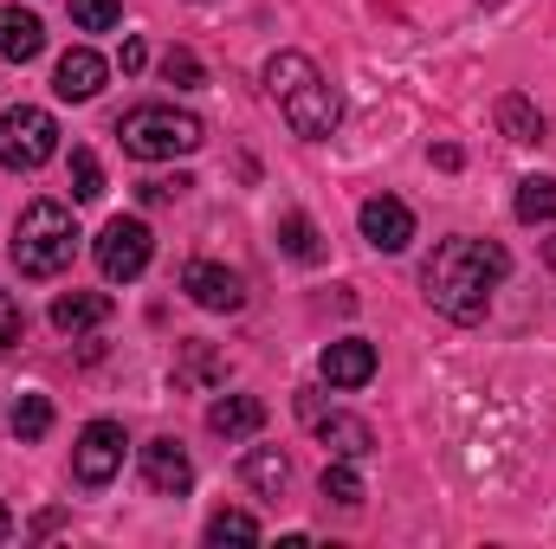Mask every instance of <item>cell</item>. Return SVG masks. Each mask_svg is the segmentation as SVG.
I'll return each instance as SVG.
<instances>
[{"label": "cell", "instance_id": "25", "mask_svg": "<svg viewBox=\"0 0 556 549\" xmlns=\"http://www.w3.org/2000/svg\"><path fill=\"white\" fill-rule=\"evenodd\" d=\"M117 20H124L117 0H72V26H78V33H111Z\"/></svg>", "mask_w": 556, "mask_h": 549}, {"label": "cell", "instance_id": "15", "mask_svg": "<svg viewBox=\"0 0 556 549\" xmlns=\"http://www.w3.org/2000/svg\"><path fill=\"white\" fill-rule=\"evenodd\" d=\"M207 426H214L220 439H253V433L266 426V401H260V395H220V401L207 408Z\"/></svg>", "mask_w": 556, "mask_h": 549}, {"label": "cell", "instance_id": "5", "mask_svg": "<svg viewBox=\"0 0 556 549\" xmlns=\"http://www.w3.org/2000/svg\"><path fill=\"white\" fill-rule=\"evenodd\" d=\"M52 155H59V124H52V111L13 104V111L0 117V168L33 175V168H46Z\"/></svg>", "mask_w": 556, "mask_h": 549}, {"label": "cell", "instance_id": "6", "mask_svg": "<svg viewBox=\"0 0 556 549\" xmlns=\"http://www.w3.org/2000/svg\"><path fill=\"white\" fill-rule=\"evenodd\" d=\"M149 253H155V240H149V227H142L137 214L104 220V233H98V272L111 278V284H130V278H142Z\"/></svg>", "mask_w": 556, "mask_h": 549}, {"label": "cell", "instance_id": "12", "mask_svg": "<svg viewBox=\"0 0 556 549\" xmlns=\"http://www.w3.org/2000/svg\"><path fill=\"white\" fill-rule=\"evenodd\" d=\"M104 78H111V65H104L91 46H72V52L59 59V72H52V91H59L65 104H91V98L104 91Z\"/></svg>", "mask_w": 556, "mask_h": 549}, {"label": "cell", "instance_id": "3", "mask_svg": "<svg viewBox=\"0 0 556 549\" xmlns=\"http://www.w3.org/2000/svg\"><path fill=\"white\" fill-rule=\"evenodd\" d=\"M78 259V227L59 201H33L13 227V266L20 278H59Z\"/></svg>", "mask_w": 556, "mask_h": 549}, {"label": "cell", "instance_id": "9", "mask_svg": "<svg viewBox=\"0 0 556 549\" xmlns=\"http://www.w3.org/2000/svg\"><path fill=\"white\" fill-rule=\"evenodd\" d=\"M181 291H188L201 310H240V304H247V278L233 272V266H214V259H194V266L181 272Z\"/></svg>", "mask_w": 556, "mask_h": 549}, {"label": "cell", "instance_id": "2", "mask_svg": "<svg viewBox=\"0 0 556 549\" xmlns=\"http://www.w3.org/2000/svg\"><path fill=\"white\" fill-rule=\"evenodd\" d=\"M266 91H273L278 117H285L304 142L337 137V124H343V98H337V85H330L304 52H273V59H266Z\"/></svg>", "mask_w": 556, "mask_h": 549}, {"label": "cell", "instance_id": "11", "mask_svg": "<svg viewBox=\"0 0 556 549\" xmlns=\"http://www.w3.org/2000/svg\"><path fill=\"white\" fill-rule=\"evenodd\" d=\"M142 478L155 498H181L194 485V459L181 452V439H149L142 446Z\"/></svg>", "mask_w": 556, "mask_h": 549}, {"label": "cell", "instance_id": "17", "mask_svg": "<svg viewBox=\"0 0 556 549\" xmlns=\"http://www.w3.org/2000/svg\"><path fill=\"white\" fill-rule=\"evenodd\" d=\"M240 478H247L253 491L278 498V491H285V478H291V465H285V452H278V446H253V452L240 459Z\"/></svg>", "mask_w": 556, "mask_h": 549}, {"label": "cell", "instance_id": "27", "mask_svg": "<svg viewBox=\"0 0 556 549\" xmlns=\"http://www.w3.org/2000/svg\"><path fill=\"white\" fill-rule=\"evenodd\" d=\"M188 188H194L188 175H155V181H142V201L162 207V201H175V194H188Z\"/></svg>", "mask_w": 556, "mask_h": 549}, {"label": "cell", "instance_id": "33", "mask_svg": "<svg viewBox=\"0 0 556 549\" xmlns=\"http://www.w3.org/2000/svg\"><path fill=\"white\" fill-rule=\"evenodd\" d=\"M485 7H498V0H485Z\"/></svg>", "mask_w": 556, "mask_h": 549}, {"label": "cell", "instance_id": "1", "mask_svg": "<svg viewBox=\"0 0 556 549\" xmlns=\"http://www.w3.org/2000/svg\"><path fill=\"white\" fill-rule=\"evenodd\" d=\"M505 272H511L505 246H492V240H440L433 259L420 266V291H427V304L440 317L479 323L492 310V291L505 284Z\"/></svg>", "mask_w": 556, "mask_h": 549}, {"label": "cell", "instance_id": "16", "mask_svg": "<svg viewBox=\"0 0 556 549\" xmlns=\"http://www.w3.org/2000/svg\"><path fill=\"white\" fill-rule=\"evenodd\" d=\"M104 317H111V297L104 291H65V297H52V330H65V336L98 330Z\"/></svg>", "mask_w": 556, "mask_h": 549}, {"label": "cell", "instance_id": "13", "mask_svg": "<svg viewBox=\"0 0 556 549\" xmlns=\"http://www.w3.org/2000/svg\"><path fill=\"white\" fill-rule=\"evenodd\" d=\"M311 426H317V439H324L330 459H369V452H376V433H369V420H356V413L330 408V413H317Z\"/></svg>", "mask_w": 556, "mask_h": 549}, {"label": "cell", "instance_id": "24", "mask_svg": "<svg viewBox=\"0 0 556 549\" xmlns=\"http://www.w3.org/2000/svg\"><path fill=\"white\" fill-rule=\"evenodd\" d=\"M104 194V168L91 149H72V201H98Z\"/></svg>", "mask_w": 556, "mask_h": 549}, {"label": "cell", "instance_id": "30", "mask_svg": "<svg viewBox=\"0 0 556 549\" xmlns=\"http://www.w3.org/2000/svg\"><path fill=\"white\" fill-rule=\"evenodd\" d=\"M142 59H149V52H142L137 39H124V59H117V65H124V72H142Z\"/></svg>", "mask_w": 556, "mask_h": 549}, {"label": "cell", "instance_id": "31", "mask_svg": "<svg viewBox=\"0 0 556 549\" xmlns=\"http://www.w3.org/2000/svg\"><path fill=\"white\" fill-rule=\"evenodd\" d=\"M7 531H13V518H7V505H0V537H7Z\"/></svg>", "mask_w": 556, "mask_h": 549}, {"label": "cell", "instance_id": "21", "mask_svg": "<svg viewBox=\"0 0 556 549\" xmlns=\"http://www.w3.org/2000/svg\"><path fill=\"white\" fill-rule=\"evenodd\" d=\"M278 240H285V253H291V259H304V266H311V259L324 253V246H317V227H311V220H304L298 207H291V214L278 220Z\"/></svg>", "mask_w": 556, "mask_h": 549}, {"label": "cell", "instance_id": "28", "mask_svg": "<svg viewBox=\"0 0 556 549\" xmlns=\"http://www.w3.org/2000/svg\"><path fill=\"white\" fill-rule=\"evenodd\" d=\"M20 330H26V317H20V304L0 291V349H13V343H20Z\"/></svg>", "mask_w": 556, "mask_h": 549}, {"label": "cell", "instance_id": "26", "mask_svg": "<svg viewBox=\"0 0 556 549\" xmlns=\"http://www.w3.org/2000/svg\"><path fill=\"white\" fill-rule=\"evenodd\" d=\"M162 78H168V85H175V91H194V85H201V59H194V52H181V46H175V52H168V59H162Z\"/></svg>", "mask_w": 556, "mask_h": 549}, {"label": "cell", "instance_id": "14", "mask_svg": "<svg viewBox=\"0 0 556 549\" xmlns=\"http://www.w3.org/2000/svg\"><path fill=\"white\" fill-rule=\"evenodd\" d=\"M39 52H46V26H39V13H26V7H0V59L26 65V59H39Z\"/></svg>", "mask_w": 556, "mask_h": 549}, {"label": "cell", "instance_id": "18", "mask_svg": "<svg viewBox=\"0 0 556 549\" xmlns=\"http://www.w3.org/2000/svg\"><path fill=\"white\" fill-rule=\"evenodd\" d=\"M498 130H505L511 142H544V111H538L531 98L505 91V98H498Z\"/></svg>", "mask_w": 556, "mask_h": 549}, {"label": "cell", "instance_id": "32", "mask_svg": "<svg viewBox=\"0 0 556 549\" xmlns=\"http://www.w3.org/2000/svg\"><path fill=\"white\" fill-rule=\"evenodd\" d=\"M551 266H556V240H551Z\"/></svg>", "mask_w": 556, "mask_h": 549}, {"label": "cell", "instance_id": "8", "mask_svg": "<svg viewBox=\"0 0 556 549\" xmlns=\"http://www.w3.org/2000/svg\"><path fill=\"white\" fill-rule=\"evenodd\" d=\"M356 227H363V240L376 253H408V240H415V214L395 194H369L363 214H356Z\"/></svg>", "mask_w": 556, "mask_h": 549}, {"label": "cell", "instance_id": "20", "mask_svg": "<svg viewBox=\"0 0 556 549\" xmlns=\"http://www.w3.org/2000/svg\"><path fill=\"white\" fill-rule=\"evenodd\" d=\"M518 220H525V227L556 220V181H551V175H531V181H518Z\"/></svg>", "mask_w": 556, "mask_h": 549}, {"label": "cell", "instance_id": "23", "mask_svg": "<svg viewBox=\"0 0 556 549\" xmlns=\"http://www.w3.org/2000/svg\"><path fill=\"white\" fill-rule=\"evenodd\" d=\"M46 426H52V401L46 395H20L13 401V433L20 439H46Z\"/></svg>", "mask_w": 556, "mask_h": 549}, {"label": "cell", "instance_id": "10", "mask_svg": "<svg viewBox=\"0 0 556 549\" xmlns=\"http://www.w3.org/2000/svg\"><path fill=\"white\" fill-rule=\"evenodd\" d=\"M317 375H324L330 388H363V382H376V343H369V336H337V343L324 349Z\"/></svg>", "mask_w": 556, "mask_h": 549}, {"label": "cell", "instance_id": "19", "mask_svg": "<svg viewBox=\"0 0 556 549\" xmlns=\"http://www.w3.org/2000/svg\"><path fill=\"white\" fill-rule=\"evenodd\" d=\"M330 505H343V511H356L363 505V478H356V459H330L324 465V485H317Z\"/></svg>", "mask_w": 556, "mask_h": 549}, {"label": "cell", "instance_id": "4", "mask_svg": "<svg viewBox=\"0 0 556 549\" xmlns=\"http://www.w3.org/2000/svg\"><path fill=\"white\" fill-rule=\"evenodd\" d=\"M117 137H124V155H137V162H175V155H194L207 142V124L194 111H175V104H137L117 124Z\"/></svg>", "mask_w": 556, "mask_h": 549}, {"label": "cell", "instance_id": "7", "mask_svg": "<svg viewBox=\"0 0 556 549\" xmlns=\"http://www.w3.org/2000/svg\"><path fill=\"white\" fill-rule=\"evenodd\" d=\"M124 426L117 420H91L85 433H78V446H72V478L78 485H111L117 472H124Z\"/></svg>", "mask_w": 556, "mask_h": 549}, {"label": "cell", "instance_id": "22", "mask_svg": "<svg viewBox=\"0 0 556 549\" xmlns=\"http://www.w3.org/2000/svg\"><path fill=\"white\" fill-rule=\"evenodd\" d=\"M207 544H260V518H247V511H214V518H207Z\"/></svg>", "mask_w": 556, "mask_h": 549}, {"label": "cell", "instance_id": "29", "mask_svg": "<svg viewBox=\"0 0 556 549\" xmlns=\"http://www.w3.org/2000/svg\"><path fill=\"white\" fill-rule=\"evenodd\" d=\"M181 375H188V382H214V375H220V362H214L207 349H188V369H181Z\"/></svg>", "mask_w": 556, "mask_h": 549}]
</instances>
